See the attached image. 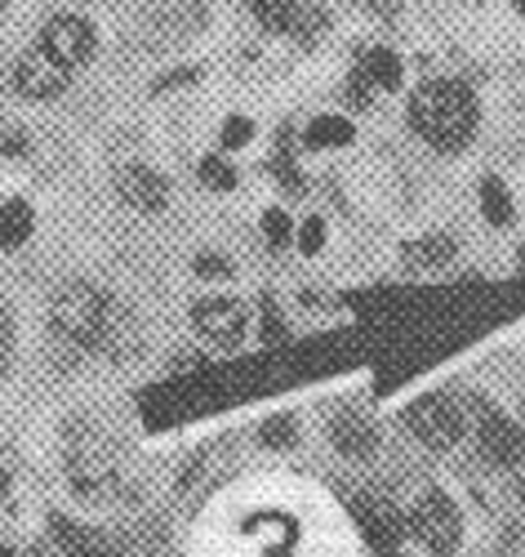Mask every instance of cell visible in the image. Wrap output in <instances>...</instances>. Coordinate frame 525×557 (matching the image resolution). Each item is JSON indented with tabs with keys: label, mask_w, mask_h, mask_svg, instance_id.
Returning <instances> with one entry per match:
<instances>
[{
	"label": "cell",
	"mask_w": 525,
	"mask_h": 557,
	"mask_svg": "<svg viewBox=\"0 0 525 557\" xmlns=\"http://www.w3.org/2000/svg\"><path fill=\"white\" fill-rule=\"evenodd\" d=\"M410 129L441 152H459L476 129V99L463 81H427L410 95Z\"/></svg>",
	"instance_id": "obj_1"
},
{
	"label": "cell",
	"mask_w": 525,
	"mask_h": 557,
	"mask_svg": "<svg viewBox=\"0 0 525 557\" xmlns=\"http://www.w3.org/2000/svg\"><path fill=\"white\" fill-rule=\"evenodd\" d=\"M50 321H54V331L76 344V348H103L116 331V308L103 290H93L85 282H72L54 295L50 304Z\"/></svg>",
	"instance_id": "obj_2"
},
{
	"label": "cell",
	"mask_w": 525,
	"mask_h": 557,
	"mask_svg": "<svg viewBox=\"0 0 525 557\" xmlns=\"http://www.w3.org/2000/svg\"><path fill=\"white\" fill-rule=\"evenodd\" d=\"M405 429L427 446V450H454L463 442V406L446 393H427L405 410Z\"/></svg>",
	"instance_id": "obj_3"
},
{
	"label": "cell",
	"mask_w": 525,
	"mask_h": 557,
	"mask_svg": "<svg viewBox=\"0 0 525 557\" xmlns=\"http://www.w3.org/2000/svg\"><path fill=\"white\" fill-rule=\"evenodd\" d=\"M410 527H414V535H418L427 548L441 553V557H450V553L459 548V540H463L459 508H454L450 495H441V491H427V495L414 504Z\"/></svg>",
	"instance_id": "obj_4"
},
{
	"label": "cell",
	"mask_w": 525,
	"mask_h": 557,
	"mask_svg": "<svg viewBox=\"0 0 525 557\" xmlns=\"http://www.w3.org/2000/svg\"><path fill=\"white\" fill-rule=\"evenodd\" d=\"M36 45H40L45 54H54L67 72H76L80 63H89V59H93V45H99V32H93V23H85L80 14H59V18H50V23L40 27Z\"/></svg>",
	"instance_id": "obj_5"
},
{
	"label": "cell",
	"mask_w": 525,
	"mask_h": 557,
	"mask_svg": "<svg viewBox=\"0 0 525 557\" xmlns=\"http://www.w3.org/2000/svg\"><path fill=\"white\" fill-rule=\"evenodd\" d=\"M67 81H72V72L54 59V54H45L40 45H32V50L14 63V89L23 99H54V95H63L67 89Z\"/></svg>",
	"instance_id": "obj_6"
},
{
	"label": "cell",
	"mask_w": 525,
	"mask_h": 557,
	"mask_svg": "<svg viewBox=\"0 0 525 557\" xmlns=\"http://www.w3.org/2000/svg\"><path fill=\"white\" fill-rule=\"evenodd\" d=\"M192 326L201 331L205 344L214 348H236L246 335V308L236 299H201L192 308Z\"/></svg>",
	"instance_id": "obj_7"
},
{
	"label": "cell",
	"mask_w": 525,
	"mask_h": 557,
	"mask_svg": "<svg viewBox=\"0 0 525 557\" xmlns=\"http://www.w3.org/2000/svg\"><path fill=\"white\" fill-rule=\"evenodd\" d=\"M476 442H482V455H486L490 463H499V469H512V463H521V450H525L521 429L508 420V414H499L495 406H482Z\"/></svg>",
	"instance_id": "obj_8"
},
{
	"label": "cell",
	"mask_w": 525,
	"mask_h": 557,
	"mask_svg": "<svg viewBox=\"0 0 525 557\" xmlns=\"http://www.w3.org/2000/svg\"><path fill=\"white\" fill-rule=\"evenodd\" d=\"M116 193H121V201L134 206L138 214H157V210H165V201H170V183H165V174H157L152 165H125V170L116 174Z\"/></svg>",
	"instance_id": "obj_9"
},
{
	"label": "cell",
	"mask_w": 525,
	"mask_h": 557,
	"mask_svg": "<svg viewBox=\"0 0 525 557\" xmlns=\"http://www.w3.org/2000/svg\"><path fill=\"white\" fill-rule=\"evenodd\" d=\"M329 442H334V450L348 455V459H370L378 450V433L361 420V414H339V420L329 424Z\"/></svg>",
	"instance_id": "obj_10"
},
{
	"label": "cell",
	"mask_w": 525,
	"mask_h": 557,
	"mask_svg": "<svg viewBox=\"0 0 525 557\" xmlns=\"http://www.w3.org/2000/svg\"><path fill=\"white\" fill-rule=\"evenodd\" d=\"M352 121L348 116H312V125L303 129V144L312 148V152H321V148H343V144H352Z\"/></svg>",
	"instance_id": "obj_11"
},
{
	"label": "cell",
	"mask_w": 525,
	"mask_h": 557,
	"mask_svg": "<svg viewBox=\"0 0 525 557\" xmlns=\"http://www.w3.org/2000/svg\"><path fill=\"white\" fill-rule=\"evenodd\" d=\"M405 268H446L454 259V242L450 237H418L410 246H401Z\"/></svg>",
	"instance_id": "obj_12"
},
{
	"label": "cell",
	"mask_w": 525,
	"mask_h": 557,
	"mask_svg": "<svg viewBox=\"0 0 525 557\" xmlns=\"http://www.w3.org/2000/svg\"><path fill=\"white\" fill-rule=\"evenodd\" d=\"M27 237H32V206L14 197V201L0 206V246L14 250V246H23Z\"/></svg>",
	"instance_id": "obj_13"
},
{
	"label": "cell",
	"mask_w": 525,
	"mask_h": 557,
	"mask_svg": "<svg viewBox=\"0 0 525 557\" xmlns=\"http://www.w3.org/2000/svg\"><path fill=\"white\" fill-rule=\"evenodd\" d=\"M361 72L370 76L374 89H401V59L392 50H365Z\"/></svg>",
	"instance_id": "obj_14"
},
{
	"label": "cell",
	"mask_w": 525,
	"mask_h": 557,
	"mask_svg": "<svg viewBox=\"0 0 525 557\" xmlns=\"http://www.w3.org/2000/svg\"><path fill=\"white\" fill-rule=\"evenodd\" d=\"M482 214H486V223H495V227H508L512 223V197H508V188H503V178H482Z\"/></svg>",
	"instance_id": "obj_15"
},
{
	"label": "cell",
	"mask_w": 525,
	"mask_h": 557,
	"mask_svg": "<svg viewBox=\"0 0 525 557\" xmlns=\"http://www.w3.org/2000/svg\"><path fill=\"white\" fill-rule=\"evenodd\" d=\"M299 5H303V0H254V18H259L267 32H285V36H290Z\"/></svg>",
	"instance_id": "obj_16"
},
{
	"label": "cell",
	"mask_w": 525,
	"mask_h": 557,
	"mask_svg": "<svg viewBox=\"0 0 525 557\" xmlns=\"http://www.w3.org/2000/svg\"><path fill=\"white\" fill-rule=\"evenodd\" d=\"M197 178L205 183L210 193H232V188H236V170H232L223 157H214V152H210V157H201V165H197Z\"/></svg>",
	"instance_id": "obj_17"
},
{
	"label": "cell",
	"mask_w": 525,
	"mask_h": 557,
	"mask_svg": "<svg viewBox=\"0 0 525 557\" xmlns=\"http://www.w3.org/2000/svg\"><path fill=\"white\" fill-rule=\"evenodd\" d=\"M295 433H299V429H295V420H290V414H272V420L259 429V442L280 450V446H295Z\"/></svg>",
	"instance_id": "obj_18"
},
{
	"label": "cell",
	"mask_w": 525,
	"mask_h": 557,
	"mask_svg": "<svg viewBox=\"0 0 525 557\" xmlns=\"http://www.w3.org/2000/svg\"><path fill=\"white\" fill-rule=\"evenodd\" d=\"M325 32V10L321 5H299V14H295V27H290V36H299L303 45L308 40H316Z\"/></svg>",
	"instance_id": "obj_19"
},
{
	"label": "cell",
	"mask_w": 525,
	"mask_h": 557,
	"mask_svg": "<svg viewBox=\"0 0 525 557\" xmlns=\"http://www.w3.org/2000/svg\"><path fill=\"white\" fill-rule=\"evenodd\" d=\"M250 138H254V125H250V116H227V125H223V148H227V152L246 148Z\"/></svg>",
	"instance_id": "obj_20"
},
{
	"label": "cell",
	"mask_w": 525,
	"mask_h": 557,
	"mask_svg": "<svg viewBox=\"0 0 525 557\" xmlns=\"http://www.w3.org/2000/svg\"><path fill=\"white\" fill-rule=\"evenodd\" d=\"M263 232H267L272 246H285V242H290V214H285V210H267L263 214Z\"/></svg>",
	"instance_id": "obj_21"
},
{
	"label": "cell",
	"mask_w": 525,
	"mask_h": 557,
	"mask_svg": "<svg viewBox=\"0 0 525 557\" xmlns=\"http://www.w3.org/2000/svg\"><path fill=\"white\" fill-rule=\"evenodd\" d=\"M325 246V219H303V227H299V250L303 255H316Z\"/></svg>",
	"instance_id": "obj_22"
},
{
	"label": "cell",
	"mask_w": 525,
	"mask_h": 557,
	"mask_svg": "<svg viewBox=\"0 0 525 557\" xmlns=\"http://www.w3.org/2000/svg\"><path fill=\"white\" fill-rule=\"evenodd\" d=\"M0 157H27V134L23 129H0Z\"/></svg>",
	"instance_id": "obj_23"
},
{
	"label": "cell",
	"mask_w": 525,
	"mask_h": 557,
	"mask_svg": "<svg viewBox=\"0 0 525 557\" xmlns=\"http://www.w3.org/2000/svg\"><path fill=\"white\" fill-rule=\"evenodd\" d=\"M201 276H227L232 272V263L223 259V255H197V263H192Z\"/></svg>",
	"instance_id": "obj_24"
},
{
	"label": "cell",
	"mask_w": 525,
	"mask_h": 557,
	"mask_svg": "<svg viewBox=\"0 0 525 557\" xmlns=\"http://www.w3.org/2000/svg\"><path fill=\"white\" fill-rule=\"evenodd\" d=\"M370 89H374V85H370V76L357 67V72L348 76V95H352V103H370Z\"/></svg>",
	"instance_id": "obj_25"
},
{
	"label": "cell",
	"mask_w": 525,
	"mask_h": 557,
	"mask_svg": "<svg viewBox=\"0 0 525 557\" xmlns=\"http://www.w3.org/2000/svg\"><path fill=\"white\" fill-rule=\"evenodd\" d=\"M10 339H14L10 317H5V308H0V375H5V361H10Z\"/></svg>",
	"instance_id": "obj_26"
},
{
	"label": "cell",
	"mask_w": 525,
	"mask_h": 557,
	"mask_svg": "<svg viewBox=\"0 0 525 557\" xmlns=\"http://www.w3.org/2000/svg\"><path fill=\"white\" fill-rule=\"evenodd\" d=\"M361 5H370L374 14H392V10L401 5V0H361Z\"/></svg>",
	"instance_id": "obj_27"
},
{
	"label": "cell",
	"mask_w": 525,
	"mask_h": 557,
	"mask_svg": "<svg viewBox=\"0 0 525 557\" xmlns=\"http://www.w3.org/2000/svg\"><path fill=\"white\" fill-rule=\"evenodd\" d=\"M5 491H10V478H5V469H0V499H5Z\"/></svg>",
	"instance_id": "obj_28"
},
{
	"label": "cell",
	"mask_w": 525,
	"mask_h": 557,
	"mask_svg": "<svg viewBox=\"0 0 525 557\" xmlns=\"http://www.w3.org/2000/svg\"><path fill=\"white\" fill-rule=\"evenodd\" d=\"M0 557H14V548H10V544H0Z\"/></svg>",
	"instance_id": "obj_29"
},
{
	"label": "cell",
	"mask_w": 525,
	"mask_h": 557,
	"mask_svg": "<svg viewBox=\"0 0 525 557\" xmlns=\"http://www.w3.org/2000/svg\"><path fill=\"white\" fill-rule=\"evenodd\" d=\"M5 5H10V0H0V14H5Z\"/></svg>",
	"instance_id": "obj_30"
},
{
	"label": "cell",
	"mask_w": 525,
	"mask_h": 557,
	"mask_svg": "<svg viewBox=\"0 0 525 557\" xmlns=\"http://www.w3.org/2000/svg\"><path fill=\"white\" fill-rule=\"evenodd\" d=\"M85 557H108V553H85Z\"/></svg>",
	"instance_id": "obj_31"
},
{
	"label": "cell",
	"mask_w": 525,
	"mask_h": 557,
	"mask_svg": "<svg viewBox=\"0 0 525 557\" xmlns=\"http://www.w3.org/2000/svg\"><path fill=\"white\" fill-rule=\"evenodd\" d=\"M521 499H525V478H521Z\"/></svg>",
	"instance_id": "obj_32"
},
{
	"label": "cell",
	"mask_w": 525,
	"mask_h": 557,
	"mask_svg": "<svg viewBox=\"0 0 525 557\" xmlns=\"http://www.w3.org/2000/svg\"><path fill=\"white\" fill-rule=\"evenodd\" d=\"M516 5H521V14H525V0H516Z\"/></svg>",
	"instance_id": "obj_33"
}]
</instances>
